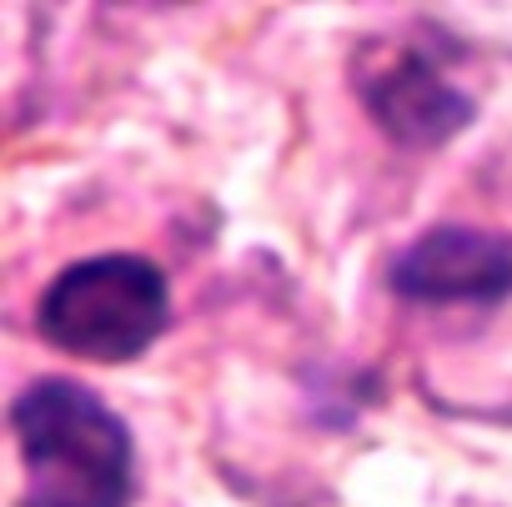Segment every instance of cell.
I'll return each instance as SVG.
<instances>
[{"mask_svg": "<svg viewBox=\"0 0 512 507\" xmlns=\"http://www.w3.org/2000/svg\"><path fill=\"white\" fill-rule=\"evenodd\" d=\"M362 101L372 121L402 146H442L472 121V101L442 81V71L417 56L397 51L362 81Z\"/></svg>", "mask_w": 512, "mask_h": 507, "instance_id": "277c9868", "label": "cell"}, {"mask_svg": "<svg viewBox=\"0 0 512 507\" xmlns=\"http://www.w3.org/2000/svg\"><path fill=\"white\" fill-rule=\"evenodd\" d=\"M171 317L166 272L131 251H106L66 267L36 307V327L56 352L86 362L141 357Z\"/></svg>", "mask_w": 512, "mask_h": 507, "instance_id": "7a4b0ae2", "label": "cell"}, {"mask_svg": "<svg viewBox=\"0 0 512 507\" xmlns=\"http://www.w3.org/2000/svg\"><path fill=\"white\" fill-rule=\"evenodd\" d=\"M392 287L422 307H457V302L492 307L512 292V236L437 226L397 257Z\"/></svg>", "mask_w": 512, "mask_h": 507, "instance_id": "3957f363", "label": "cell"}, {"mask_svg": "<svg viewBox=\"0 0 512 507\" xmlns=\"http://www.w3.org/2000/svg\"><path fill=\"white\" fill-rule=\"evenodd\" d=\"M11 427L26 467V507L131 502V432L81 382H31L11 407Z\"/></svg>", "mask_w": 512, "mask_h": 507, "instance_id": "6da1fadb", "label": "cell"}]
</instances>
